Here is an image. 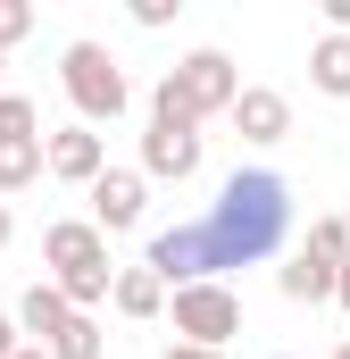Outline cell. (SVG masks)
Instances as JSON below:
<instances>
[{
    "label": "cell",
    "instance_id": "cell-14",
    "mask_svg": "<svg viewBox=\"0 0 350 359\" xmlns=\"http://www.w3.org/2000/svg\"><path fill=\"white\" fill-rule=\"evenodd\" d=\"M275 284H284V301H334V284H342V268H326V259L292 251V268L275 276Z\"/></svg>",
    "mask_w": 350,
    "mask_h": 359
},
{
    "label": "cell",
    "instance_id": "cell-10",
    "mask_svg": "<svg viewBox=\"0 0 350 359\" xmlns=\"http://www.w3.org/2000/svg\"><path fill=\"white\" fill-rule=\"evenodd\" d=\"M50 176L59 184H100L108 176V142H100V126H59V134H50Z\"/></svg>",
    "mask_w": 350,
    "mask_h": 359
},
{
    "label": "cell",
    "instance_id": "cell-13",
    "mask_svg": "<svg viewBox=\"0 0 350 359\" xmlns=\"http://www.w3.org/2000/svg\"><path fill=\"white\" fill-rule=\"evenodd\" d=\"M167 301H175V292L150 268H117V318H159Z\"/></svg>",
    "mask_w": 350,
    "mask_h": 359
},
{
    "label": "cell",
    "instance_id": "cell-2",
    "mask_svg": "<svg viewBox=\"0 0 350 359\" xmlns=\"http://www.w3.org/2000/svg\"><path fill=\"white\" fill-rule=\"evenodd\" d=\"M42 268H50V284H59L84 318L100 309V301H117V259H108V234H100L92 217L42 226Z\"/></svg>",
    "mask_w": 350,
    "mask_h": 359
},
{
    "label": "cell",
    "instance_id": "cell-6",
    "mask_svg": "<svg viewBox=\"0 0 350 359\" xmlns=\"http://www.w3.org/2000/svg\"><path fill=\"white\" fill-rule=\"evenodd\" d=\"M167 318H175V343L225 351V343L242 334V292H234V284H183L167 301Z\"/></svg>",
    "mask_w": 350,
    "mask_h": 359
},
{
    "label": "cell",
    "instance_id": "cell-8",
    "mask_svg": "<svg viewBox=\"0 0 350 359\" xmlns=\"http://www.w3.org/2000/svg\"><path fill=\"white\" fill-rule=\"evenodd\" d=\"M84 201H92V226H100V234H125V226H142V209H150V176H142V168H108Z\"/></svg>",
    "mask_w": 350,
    "mask_h": 359
},
{
    "label": "cell",
    "instance_id": "cell-17",
    "mask_svg": "<svg viewBox=\"0 0 350 359\" xmlns=\"http://www.w3.org/2000/svg\"><path fill=\"white\" fill-rule=\"evenodd\" d=\"M34 34V0H0V50H17Z\"/></svg>",
    "mask_w": 350,
    "mask_h": 359
},
{
    "label": "cell",
    "instance_id": "cell-18",
    "mask_svg": "<svg viewBox=\"0 0 350 359\" xmlns=\"http://www.w3.org/2000/svg\"><path fill=\"white\" fill-rule=\"evenodd\" d=\"M25 351V326H17V309H0V359H17Z\"/></svg>",
    "mask_w": 350,
    "mask_h": 359
},
{
    "label": "cell",
    "instance_id": "cell-26",
    "mask_svg": "<svg viewBox=\"0 0 350 359\" xmlns=\"http://www.w3.org/2000/svg\"><path fill=\"white\" fill-rule=\"evenodd\" d=\"M342 217H350V201H342Z\"/></svg>",
    "mask_w": 350,
    "mask_h": 359
},
{
    "label": "cell",
    "instance_id": "cell-21",
    "mask_svg": "<svg viewBox=\"0 0 350 359\" xmlns=\"http://www.w3.org/2000/svg\"><path fill=\"white\" fill-rule=\"evenodd\" d=\"M8 234H17V217H8V201H0V251H8Z\"/></svg>",
    "mask_w": 350,
    "mask_h": 359
},
{
    "label": "cell",
    "instance_id": "cell-22",
    "mask_svg": "<svg viewBox=\"0 0 350 359\" xmlns=\"http://www.w3.org/2000/svg\"><path fill=\"white\" fill-rule=\"evenodd\" d=\"M334 301H342V318H350V268H342V284H334Z\"/></svg>",
    "mask_w": 350,
    "mask_h": 359
},
{
    "label": "cell",
    "instance_id": "cell-4",
    "mask_svg": "<svg viewBox=\"0 0 350 359\" xmlns=\"http://www.w3.org/2000/svg\"><path fill=\"white\" fill-rule=\"evenodd\" d=\"M59 84L76 100V126H117V117L134 109V84H125V67L108 59V42H67Z\"/></svg>",
    "mask_w": 350,
    "mask_h": 359
},
{
    "label": "cell",
    "instance_id": "cell-12",
    "mask_svg": "<svg viewBox=\"0 0 350 359\" xmlns=\"http://www.w3.org/2000/svg\"><path fill=\"white\" fill-rule=\"evenodd\" d=\"M309 84L326 100H350V34H317L309 42Z\"/></svg>",
    "mask_w": 350,
    "mask_h": 359
},
{
    "label": "cell",
    "instance_id": "cell-7",
    "mask_svg": "<svg viewBox=\"0 0 350 359\" xmlns=\"http://www.w3.org/2000/svg\"><path fill=\"white\" fill-rule=\"evenodd\" d=\"M200 159H209L200 126H175V117H150V126H142V176L150 184H192Z\"/></svg>",
    "mask_w": 350,
    "mask_h": 359
},
{
    "label": "cell",
    "instance_id": "cell-1",
    "mask_svg": "<svg viewBox=\"0 0 350 359\" xmlns=\"http://www.w3.org/2000/svg\"><path fill=\"white\" fill-rule=\"evenodd\" d=\"M200 234H209V268L217 284L234 268H259L284 251V234H292V184L275 176V168H234V176L217 184V201L200 209Z\"/></svg>",
    "mask_w": 350,
    "mask_h": 359
},
{
    "label": "cell",
    "instance_id": "cell-23",
    "mask_svg": "<svg viewBox=\"0 0 350 359\" xmlns=\"http://www.w3.org/2000/svg\"><path fill=\"white\" fill-rule=\"evenodd\" d=\"M17 359H50V351H42V343H25V351H17Z\"/></svg>",
    "mask_w": 350,
    "mask_h": 359
},
{
    "label": "cell",
    "instance_id": "cell-5",
    "mask_svg": "<svg viewBox=\"0 0 350 359\" xmlns=\"http://www.w3.org/2000/svg\"><path fill=\"white\" fill-rule=\"evenodd\" d=\"M50 176V134H42V109L25 92H0V201L8 192H34Z\"/></svg>",
    "mask_w": 350,
    "mask_h": 359
},
{
    "label": "cell",
    "instance_id": "cell-25",
    "mask_svg": "<svg viewBox=\"0 0 350 359\" xmlns=\"http://www.w3.org/2000/svg\"><path fill=\"white\" fill-rule=\"evenodd\" d=\"M0 67H8V50H0Z\"/></svg>",
    "mask_w": 350,
    "mask_h": 359
},
{
    "label": "cell",
    "instance_id": "cell-19",
    "mask_svg": "<svg viewBox=\"0 0 350 359\" xmlns=\"http://www.w3.org/2000/svg\"><path fill=\"white\" fill-rule=\"evenodd\" d=\"M326 8V34H350V0H317Z\"/></svg>",
    "mask_w": 350,
    "mask_h": 359
},
{
    "label": "cell",
    "instance_id": "cell-15",
    "mask_svg": "<svg viewBox=\"0 0 350 359\" xmlns=\"http://www.w3.org/2000/svg\"><path fill=\"white\" fill-rule=\"evenodd\" d=\"M309 259H326V268H350V217L334 209V217H309V243H300Z\"/></svg>",
    "mask_w": 350,
    "mask_h": 359
},
{
    "label": "cell",
    "instance_id": "cell-20",
    "mask_svg": "<svg viewBox=\"0 0 350 359\" xmlns=\"http://www.w3.org/2000/svg\"><path fill=\"white\" fill-rule=\"evenodd\" d=\"M167 359H225V351H200V343H167Z\"/></svg>",
    "mask_w": 350,
    "mask_h": 359
},
{
    "label": "cell",
    "instance_id": "cell-3",
    "mask_svg": "<svg viewBox=\"0 0 350 359\" xmlns=\"http://www.w3.org/2000/svg\"><path fill=\"white\" fill-rule=\"evenodd\" d=\"M242 100V76L225 50H183L167 76L150 84V117H175V126H209V117H234Z\"/></svg>",
    "mask_w": 350,
    "mask_h": 359
},
{
    "label": "cell",
    "instance_id": "cell-9",
    "mask_svg": "<svg viewBox=\"0 0 350 359\" xmlns=\"http://www.w3.org/2000/svg\"><path fill=\"white\" fill-rule=\"evenodd\" d=\"M225 126H234L251 151H275V142L292 134V100H284L275 84H242V100H234V117H225Z\"/></svg>",
    "mask_w": 350,
    "mask_h": 359
},
{
    "label": "cell",
    "instance_id": "cell-11",
    "mask_svg": "<svg viewBox=\"0 0 350 359\" xmlns=\"http://www.w3.org/2000/svg\"><path fill=\"white\" fill-rule=\"evenodd\" d=\"M67 318H76V301H67V292H59L50 276L17 292V326H25V343H42V351H50V343L67 334Z\"/></svg>",
    "mask_w": 350,
    "mask_h": 359
},
{
    "label": "cell",
    "instance_id": "cell-16",
    "mask_svg": "<svg viewBox=\"0 0 350 359\" xmlns=\"http://www.w3.org/2000/svg\"><path fill=\"white\" fill-rule=\"evenodd\" d=\"M100 351H108V334H100V318H84V309H76L67 334L50 343V359H100Z\"/></svg>",
    "mask_w": 350,
    "mask_h": 359
},
{
    "label": "cell",
    "instance_id": "cell-24",
    "mask_svg": "<svg viewBox=\"0 0 350 359\" xmlns=\"http://www.w3.org/2000/svg\"><path fill=\"white\" fill-rule=\"evenodd\" d=\"M334 359H350V334H342V343H334Z\"/></svg>",
    "mask_w": 350,
    "mask_h": 359
}]
</instances>
